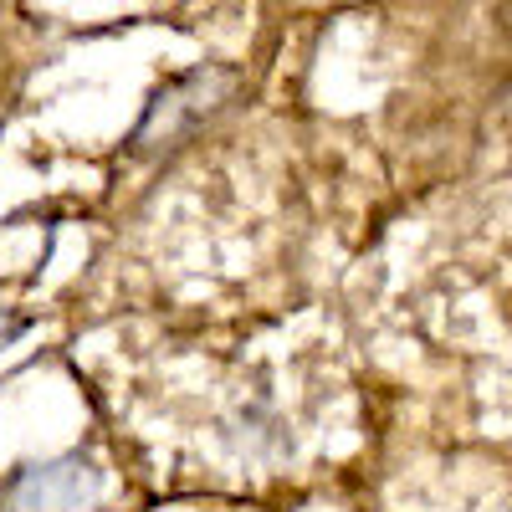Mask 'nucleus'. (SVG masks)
<instances>
[{
	"label": "nucleus",
	"mask_w": 512,
	"mask_h": 512,
	"mask_svg": "<svg viewBox=\"0 0 512 512\" xmlns=\"http://www.w3.org/2000/svg\"><path fill=\"white\" fill-rule=\"evenodd\" d=\"M103 497H108V472L82 451L26 461L0 487V507L6 512H98Z\"/></svg>",
	"instance_id": "f03ea898"
},
{
	"label": "nucleus",
	"mask_w": 512,
	"mask_h": 512,
	"mask_svg": "<svg viewBox=\"0 0 512 512\" xmlns=\"http://www.w3.org/2000/svg\"><path fill=\"white\" fill-rule=\"evenodd\" d=\"M21 333H26V318H16V313H6V308H0V349H11Z\"/></svg>",
	"instance_id": "20e7f679"
},
{
	"label": "nucleus",
	"mask_w": 512,
	"mask_h": 512,
	"mask_svg": "<svg viewBox=\"0 0 512 512\" xmlns=\"http://www.w3.org/2000/svg\"><path fill=\"white\" fill-rule=\"evenodd\" d=\"M226 441L256 461H277L292 451V436H287V420L272 410V405H241L231 420H226Z\"/></svg>",
	"instance_id": "7ed1b4c3"
},
{
	"label": "nucleus",
	"mask_w": 512,
	"mask_h": 512,
	"mask_svg": "<svg viewBox=\"0 0 512 512\" xmlns=\"http://www.w3.org/2000/svg\"><path fill=\"white\" fill-rule=\"evenodd\" d=\"M236 93V72L231 67H195V72H180L169 77L164 88L149 98L144 118L134 123V134H128V149L134 154H169L195 139V128L210 123Z\"/></svg>",
	"instance_id": "f257e3e1"
}]
</instances>
